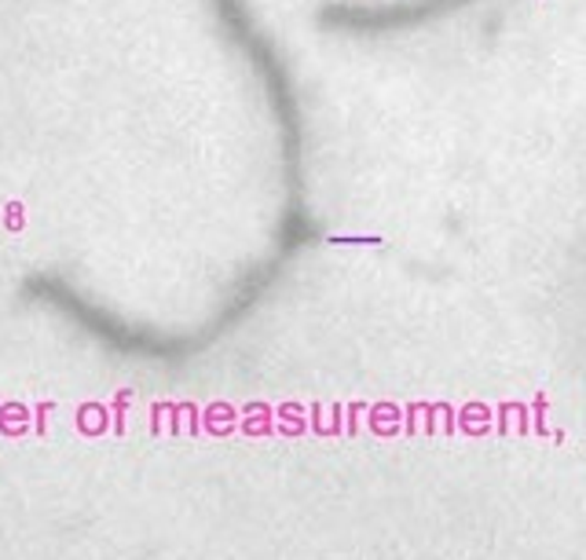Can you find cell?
Returning <instances> with one entry per match:
<instances>
[{
	"label": "cell",
	"mask_w": 586,
	"mask_h": 560,
	"mask_svg": "<svg viewBox=\"0 0 586 560\" xmlns=\"http://www.w3.org/2000/svg\"><path fill=\"white\" fill-rule=\"evenodd\" d=\"M235 48L246 56L249 67L257 70L260 78V89L268 96V107H271V118H276V129H279V158H282V180H286V209H282V223H279V239L276 249L265 264H257L249 276L242 279L239 290L231 293V301L220 308L217 319H209L195 338H161L158 330L151 327H129L125 319L107 316L103 308L89 304L78 290H70L67 282L59 279H48V276H37L30 279V293L37 301H48L56 304L59 311L78 322L81 330H89L92 338H99L107 348L125 356H143V359H158V363H180V359L195 356V352H206L209 344L220 341L224 333L254 311L265 293L276 286V279L282 276V268L290 264V257L297 249H305L308 242L319 239V228L316 220L308 217V191H305V118H301V103H297V92H294V81H290V70H286L282 56L276 52V44L260 33L257 22H242L235 30Z\"/></svg>",
	"instance_id": "1"
},
{
	"label": "cell",
	"mask_w": 586,
	"mask_h": 560,
	"mask_svg": "<svg viewBox=\"0 0 586 560\" xmlns=\"http://www.w3.org/2000/svg\"><path fill=\"white\" fill-rule=\"evenodd\" d=\"M477 0H327L316 11V27L345 37H393L433 27Z\"/></svg>",
	"instance_id": "2"
}]
</instances>
